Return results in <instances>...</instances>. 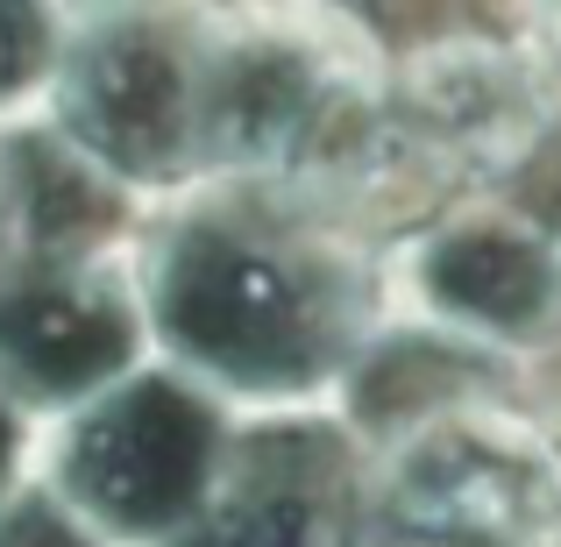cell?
Returning a JSON list of instances; mask_svg holds the SVG:
<instances>
[{
    "label": "cell",
    "instance_id": "6da1fadb",
    "mask_svg": "<svg viewBox=\"0 0 561 547\" xmlns=\"http://www.w3.org/2000/svg\"><path fill=\"white\" fill-rule=\"evenodd\" d=\"M136 249L150 349L234 412H320L391 328L383 235L271 185L206 179L157 200Z\"/></svg>",
    "mask_w": 561,
    "mask_h": 547
},
{
    "label": "cell",
    "instance_id": "7a4b0ae2",
    "mask_svg": "<svg viewBox=\"0 0 561 547\" xmlns=\"http://www.w3.org/2000/svg\"><path fill=\"white\" fill-rule=\"evenodd\" d=\"M348 547H561L548 420L497 391L398 412L348 477Z\"/></svg>",
    "mask_w": 561,
    "mask_h": 547
},
{
    "label": "cell",
    "instance_id": "3957f363",
    "mask_svg": "<svg viewBox=\"0 0 561 547\" xmlns=\"http://www.w3.org/2000/svg\"><path fill=\"white\" fill-rule=\"evenodd\" d=\"M220 0H79L50 128L107 185L179 200L206 185V93H214Z\"/></svg>",
    "mask_w": 561,
    "mask_h": 547
},
{
    "label": "cell",
    "instance_id": "277c9868",
    "mask_svg": "<svg viewBox=\"0 0 561 547\" xmlns=\"http://www.w3.org/2000/svg\"><path fill=\"white\" fill-rule=\"evenodd\" d=\"M228 398L192 384L185 369H128L100 398L57 412L50 491L114 547H171L199 526L234 463Z\"/></svg>",
    "mask_w": 561,
    "mask_h": 547
},
{
    "label": "cell",
    "instance_id": "5b68a950",
    "mask_svg": "<svg viewBox=\"0 0 561 547\" xmlns=\"http://www.w3.org/2000/svg\"><path fill=\"white\" fill-rule=\"evenodd\" d=\"M391 320L477 363H534L561 349V242L497 192H455L383 242Z\"/></svg>",
    "mask_w": 561,
    "mask_h": 547
},
{
    "label": "cell",
    "instance_id": "8992f818",
    "mask_svg": "<svg viewBox=\"0 0 561 547\" xmlns=\"http://www.w3.org/2000/svg\"><path fill=\"white\" fill-rule=\"evenodd\" d=\"M136 263L114 257H8L0 263V384L28 412H71L142 363Z\"/></svg>",
    "mask_w": 561,
    "mask_h": 547
},
{
    "label": "cell",
    "instance_id": "52a82bcc",
    "mask_svg": "<svg viewBox=\"0 0 561 547\" xmlns=\"http://www.w3.org/2000/svg\"><path fill=\"white\" fill-rule=\"evenodd\" d=\"M328 8L370 36L383 65H405V57L477 43V36H519V0H328Z\"/></svg>",
    "mask_w": 561,
    "mask_h": 547
},
{
    "label": "cell",
    "instance_id": "ba28073f",
    "mask_svg": "<svg viewBox=\"0 0 561 547\" xmlns=\"http://www.w3.org/2000/svg\"><path fill=\"white\" fill-rule=\"evenodd\" d=\"M71 36V0H0V128L50 107Z\"/></svg>",
    "mask_w": 561,
    "mask_h": 547
},
{
    "label": "cell",
    "instance_id": "9c48e42d",
    "mask_svg": "<svg viewBox=\"0 0 561 547\" xmlns=\"http://www.w3.org/2000/svg\"><path fill=\"white\" fill-rule=\"evenodd\" d=\"M483 192H497L505 206H519L534 228H548L561 242V100L540 114V128L519 143V157H512Z\"/></svg>",
    "mask_w": 561,
    "mask_h": 547
},
{
    "label": "cell",
    "instance_id": "30bf717a",
    "mask_svg": "<svg viewBox=\"0 0 561 547\" xmlns=\"http://www.w3.org/2000/svg\"><path fill=\"white\" fill-rule=\"evenodd\" d=\"M0 547H114L93 520L65 505V498L43 483V491H8L0 498Z\"/></svg>",
    "mask_w": 561,
    "mask_h": 547
},
{
    "label": "cell",
    "instance_id": "8fae6325",
    "mask_svg": "<svg viewBox=\"0 0 561 547\" xmlns=\"http://www.w3.org/2000/svg\"><path fill=\"white\" fill-rule=\"evenodd\" d=\"M519 36L534 50V65L548 71V86L561 93V0H519Z\"/></svg>",
    "mask_w": 561,
    "mask_h": 547
},
{
    "label": "cell",
    "instance_id": "7c38bea8",
    "mask_svg": "<svg viewBox=\"0 0 561 547\" xmlns=\"http://www.w3.org/2000/svg\"><path fill=\"white\" fill-rule=\"evenodd\" d=\"M28 420H36V412H28L22 398H14L8 384H0V498H8L14 483H22V455H28Z\"/></svg>",
    "mask_w": 561,
    "mask_h": 547
},
{
    "label": "cell",
    "instance_id": "4fadbf2b",
    "mask_svg": "<svg viewBox=\"0 0 561 547\" xmlns=\"http://www.w3.org/2000/svg\"><path fill=\"white\" fill-rule=\"evenodd\" d=\"M540 420H548V448H554V505H561V406H548Z\"/></svg>",
    "mask_w": 561,
    "mask_h": 547
},
{
    "label": "cell",
    "instance_id": "5bb4252c",
    "mask_svg": "<svg viewBox=\"0 0 561 547\" xmlns=\"http://www.w3.org/2000/svg\"><path fill=\"white\" fill-rule=\"evenodd\" d=\"M0 249H8V228H0Z\"/></svg>",
    "mask_w": 561,
    "mask_h": 547
}]
</instances>
